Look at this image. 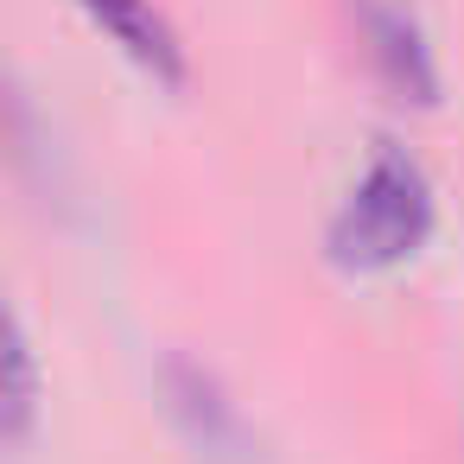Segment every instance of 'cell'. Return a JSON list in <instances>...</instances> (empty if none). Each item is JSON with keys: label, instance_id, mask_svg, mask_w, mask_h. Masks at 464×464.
Returning <instances> with one entry per match:
<instances>
[{"label": "cell", "instance_id": "cell-3", "mask_svg": "<svg viewBox=\"0 0 464 464\" xmlns=\"http://www.w3.org/2000/svg\"><path fill=\"white\" fill-rule=\"evenodd\" d=\"M160 388H166V407L179 413V426L191 432L198 451L210 458H248V420L242 407L229 401L223 375L198 356H166L160 362Z\"/></svg>", "mask_w": 464, "mask_h": 464}, {"label": "cell", "instance_id": "cell-5", "mask_svg": "<svg viewBox=\"0 0 464 464\" xmlns=\"http://www.w3.org/2000/svg\"><path fill=\"white\" fill-rule=\"evenodd\" d=\"M39 413V362H33V337H26V312H7V439L26 445Z\"/></svg>", "mask_w": 464, "mask_h": 464}, {"label": "cell", "instance_id": "cell-4", "mask_svg": "<svg viewBox=\"0 0 464 464\" xmlns=\"http://www.w3.org/2000/svg\"><path fill=\"white\" fill-rule=\"evenodd\" d=\"M83 7L147 64V71H160V77H185V39H179V26L166 20V7L160 0H83Z\"/></svg>", "mask_w": 464, "mask_h": 464}, {"label": "cell", "instance_id": "cell-2", "mask_svg": "<svg viewBox=\"0 0 464 464\" xmlns=\"http://www.w3.org/2000/svg\"><path fill=\"white\" fill-rule=\"evenodd\" d=\"M343 7H350V20H356V33H362V45H369L375 71H382L401 96L432 102V90H439V58H432V33H426V20H420V0H343Z\"/></svg>", "mask_w": 464, "mask_h": 464}, {"label": "cell", "instance_id": "cell-1", "mask_svg": "<svg viewBox=\"0 0 464 464\" xmlns=\"http://www.w3.org/2000/svg\"><path fill=\"white\" fill-rule=\"evenodd\" d=\"M432 179L426 166L401 147V140H375L356 166V179L343 185V198L324 217V248L343 267H388L401 255H413L432 229Z\"/></svg>", "mask_w": 464, "mask_h": 464}]
</instances>
